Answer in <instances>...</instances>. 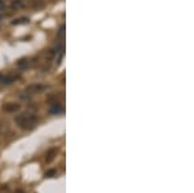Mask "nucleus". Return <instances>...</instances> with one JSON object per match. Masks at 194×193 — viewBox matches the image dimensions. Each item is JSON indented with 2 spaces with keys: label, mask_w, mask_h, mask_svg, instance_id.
Instances as JSON below:
<instances>
[{
  "label": "nucleus",
  "mask_w": 194,
  "mask_h": 193,
  "mask_svg": "<svg viewBox=\"0 0 194 193\" xmlns=\"http://www.w3.org/2000/svg\"><path fill=\"white\" fill-rule=\"evenodd\" d=\"M57 174V171L54 170V168H52V170H48L45 172V176H48V178H53V176H56Z\"/></svg>",
  "instance_id": "nucleus-11"
},
{
  "label": "nucleus",
  "mask_w": 194,
  "mask_h": 193,
  "mask_svg": "<svg viewBox=\"0 0 194 193\" xmlns=\"http://www.w3.org/2000/svg\"><path fill=\"white\" fill-rule=\"evenodd\" d=\"M33 4H34V7H43V1H33Z\"/></svg>",
  "instance_id": "nucleus-14"
},
{
  "label": "nucleus",
  "mask_w": 194,
  "mask_h": 193,
  "mask_svg": "<svg viewBox=\"0 0 194 193\" xmlns=\"http://www.w3.org/2000/svg\"><path fill=\"white\" fill-rule=\"evenodd\" d=\"M30 66V61H29V58H19V60L17 61V68L18 69H21V70H25L27 69Z\"/></svg>",
  "instance_id": "nucleus-7"
},
{
  "label": "nucleus",
  "mask_w": 194,
  "mask_h": 193,
  "mask_svg": "<svg viewBox=\"0 0 194 193\" xmlns=\"http://www.w3.org/2000/svg\"><path fill=\"white\" fill-rule=\"evenodd\" d=\"M58 152H60V151H58V148H50L49 151L45 153V162H47V163H50V162H52V161L57 157Z\"/></svg>",
  "instance_id": "nucleus-5"
},
{
  "label": "nucleus",
  "mask_w": 194,
  "mask_h": 193,
  "mask_svg": "<svg viewBox=\"0 0 194 193\" xmlns=\"http://www.w3.org/2000/svg\"><path fill=\"white\" fill-rule=\"evenodd\" d=\"M4 7H5V3H4V0H0V10H1Z\"/></svg>",
  "instance_id": "nucleus-15"
},
{
  "label": "nucleus",
  "mask_w": 194,
  "mask_h": 193,
  "mask_svg": "<svg viewBox=\"0 0 194 193\" xmlns=\"http://www.w3.org/2000/svg\"><path fill=\"white\" fill-rule=\"evenodd\" d=\"M36 122H38V118L34 114H30V113L18 114L14 118V123L22 130H33L36 126Z\"/></svg>",
  "instance_id": "nucleus-1"
},
{
  "label": "nucleus",
  "mask_w": 194,
  "mask_h": 193,
  "mask_svg": "<svg viewBox=\"0 0 194 193\" xmlns=\"http://www.w3.org/2000/svg\"><path fill=\"white\" fill-rule=\"evenodd\" d=\"M48 88V86L45 84H41V83H31L26 87V91L31 93V95H34V93H40L43 91H45V89Z\"/></svg>",
  "instance_id": "nucleus-2"
},
{
  "label": "nucleus",
  "mask_w": 194,
  "mask_h": 193,
  "mask_svg": "<svg viewBox=\"0 0 194 193\" xmlns=\"http://www.w3.org/2000/svg\"><path fill=\"white\" fill-rule=\"evenodd\" d=\"M29 22V18H18V19H14L13 22V25H19V23H27Z\"/></svg>",
  "instance_id": "nucleus-10"
},
{
  "label": "nucleus",
  "mask_w": 194,
  "mask_h": 193,
  "mask_svg": "<svg viewBox=\"0 0 194 193\" xmlns=\"http://www.w3.org/2000/svg\"><path fill=\"white\" fill-rule=\"evenodd\" d=\"M0 193H9V188H8V186H1L0 187Z\"/></svg>",
  "instance_id": "nucleus-13"
},
{
  "label": "nucleus",
  "mask_w": 194,
  "mask_h": 193,
  "mask_svg": "<svg viewBox=\"0 0 194 193\" xmlns=\"http://www.w3.org/2000/svg\"><path fill=\"white\" fill-rule=\"evenodd\" d=\"M17 79H19V75H16V74H7V75L0 74V84H12Z\"/></svg>",
  "instance_id": "nucleus-3"
},
{
  "label": "nucleus",
  "mask_w": 194,
  "mask_h": 193,
  "mask_svg": "<svg viewBox=\"0 0 194 193\" xmlns=\"http://www.w3.org/2000/svg\"><path fill=\"white\" fill-rule=\"evenodd\" d=\"M56 53H57V51H56V49H49L48 52H47V54H45L47 60H53L54 56H56Z\"/></svg>",
  "instance_id": "nucleus-8"
},
{
  "label": "nucleus",
  "mask_w": 194,
  "mask_h": 193,
  "mask_svg": "<svg viewBox=\"0 0 194 193\" xmlns=\"http://www.w3.org/2000/svg\"><path fill=\"white\" fill-rule=\"evenodd\" d=\"M64 112V108H62V105L60 104V102H53L52 105H50L49 108V113L50 114H60Z\"/></svg>",
  "instance_id": "nucleus-6"
},
{
  "label": "nucleus",
  "mask_w": 194,
  "mask_h": 193,
  "mask_svg": "<svg viewBox=\"0 0 194 193\" xmlns=\"http://www.w3.org/2000/svg\"><path fill=\"white\" fill-rule=\"evenodd\" d=\"M22 5H23L22 0H13V1H12V8H16V9L19 7H22Z\"/></svg>",
  "instance_id": "nucleus-9"
},
{
  "label": "nucleus",
  "mask_w": 194,
  "mask_h": 193,
  "mask_svg": "<svg viewBox=\"0 0 194 193\" xmlns=\"http://www.w3.org/2000/svg\"><path fill=\"white\" fill-rule=\"evenodd\" d=\"M64 35H65V26L62 25V26L60 27V31H58V37H60V38H64Z\"/></svg>",
  "instance_id": "nucleus-12"
},
{
  "label": "nucleus",
  "mask_w": 194,
  "mask_h": 193,
  "mask_svg": "<svg viewBox=\"0 0 194 193\" xmlns=\"http://www.w3.org/2000/svg\"><path fill=\"white\" fill-rule=\"evenodd\" d=\"M21 109V105L17 104V102H8V104L3 105V110L5 113H16Z\"/></svg>",
  "instance_id": "nucleus-4"
}]
</instances>
